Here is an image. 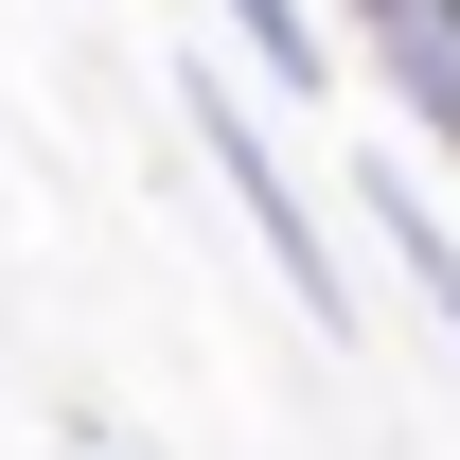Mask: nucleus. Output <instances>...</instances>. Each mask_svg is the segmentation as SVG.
<instances>
[{
  "mask_svg": "<svg viewBox=\"0 0 460 460\" xmlns=\"http://www.w3.org/2000/svg\"><path fill=\"white\" fill-rule=\"evenodd\" d=\"M195 160L230 177V213L266 230V266H284V301L319 319V337H354V266H337V230H319V195H301V160L266 142V107H248V89H213V71H195Z\"/></svg>",
  "mask_w": 460,
  "mask_h": 460,
  "instance_id": "1",
  "label": "nucleus"
},
{
  "mask_svg": "<svg viewBox=\"0 0 460 460\" xmlns=\"http://www.w3.org/2000/svg\"><path fill=\"white\" fill-rule=\"evenodd\" d=\"M337 18H354V54L390 71V107L460 160V0H337Z\"/></svg>",
  "mask_w": 460,
  "mask_h": 460,
  "instance_id": "2",
  "label": "nucleus"
},
{
  "mask_svg": "<svg viewBox=\"0 0 460 460\" xmlns=\"http://www.w3.org/2000/svg\"><path fill=\"white\" fill-rule=\"evenodd\" d=\"M213 18L248 36V71H266L284 107H319V89H337V36H319V0H213Z\"/></svg>",
  "mask_w": 460,
  "mask_h": 460,
  "instance_id": "3",
  "label": "nucleus"
},
{
  "mask_svg": "<svg viewBox=\"0 0 460 460\" xmlns=\"http://www.w3.org/2000/svg\"><path fill=\"white\" fill-rule=\"evenodd\" d=\"M372 248H390V266H407V301H425V319H443V337H460V230L425 213L407 177H372Z\"/></svg>",
  "mask_w": 460,
  "mask_h": 460,
  "instance_id": "4",
  "label": "nucleus"
},
{
  "mask_svg": "<svg viewBox=\"0 0 460 460\" xmlns=\"http://www.w3.org/2000/svg\"><path fill=\"white\" fill-rule=\"evenodd\" d=\"M54 460H107V443H54Z\"/></svg>",
  "mask_w": 460,
  "mask_h": 460,
  "instance_id": "5",
  "label": "nucleus"
}]
</instances>
